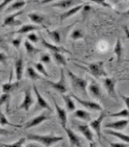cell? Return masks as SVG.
<instances>
[{
	"label": "cell",
	"instance_id": "cell-3",
	"mask_svg": "<svg viewBox=\"0 0 129 147\" xmlns=\"http://www.w3.org/2000/svg\"><path fill=\"white\" fill-rule=\"evenodd\" d=\"M67 75L71 80V85L73 86V88L76 91L79 92V93L82 94L84 96H87L88 98V95H89L88 94V89H87L88 81L86 79H84V78L76 76L75 74H74L73 72H71L67 68Z\"/></svg>",
	"mask_w": 129,
	"mask_h": 147
},
{
	"label": "cell",
	"instance_id": "cell-25",
	"mask_svg": "<svg viewBox=\"0 0 129 147\" xmlns=\"http://www.w3.org/2000/svg\"><path fill=\"white\" fill-rule=\"evenodd\" d=\"M61 95L64 99V105H66L67 110L69 112H73L74 110L76 109V104H75V101H74V98H72V96L66 95V94H61Z\"/></svg>",
	"mask_w": 129,
	"mask_h": 147
},
{
	"label": "cell",
	"instance_id": "cell-45",
	"mask_svg": "<svg viewBox=\"0 0 129 147\" xmlns=\"http://www.w3.org/2000/svg\"><path fill=\"white\" fill-rule=\"evenodd\" d=\"M120 96H121V98L124 100V104H126V109L129 110V96H124V95H120Z\"/></svg>",
	"mask_w": 129,
	"mask_h": 147
},
{
	"label": "cell",
	"instance_id": "cell-53",
	"mask_svg": "<svg viewBox=\"0 0 129 147\" xmlns=\"http://www.w3.org/2000/svg\"><path fill=\"white\" fill-rule=\"evenodd\" d=\"M1 73H5V71L2 70V69H0V74H1Z\"/></svg>",
	"mask_w": 129,
	"mask_h": 147
},
{
	"label": "cell",
	"instance_id": "cell-23",
	"mask_svg": "<svg viewBox=\"0 0 129 147\" xmlns=\"http://www.w3.org/2000/svg\"><path fill=\"white\" fill-rule=\"evenodd\" d=\"M104 132L106 133V134L116 137L120 141H122L124 142H126V144H129V135H127V134H124V133H123V132H120L119 131L113 130V129H105Z\"/></svg>",
	"mask_w": 129,
	"mask_h": 147
},
{
	"label": "cell",
	"instance_id": "cell-37",
	"mask_svg": "<svg viewBox=\"0 0 129 147\" xmlns=\"http://www.w3.org/2000/svg\"><path fill=\"white\" fill-rule=\"evenodd\" d=\"M70 37H71V39L74 40H78L84 39V34H83V32L80 30L75 29L71 32Z\"/></svg>",
	"mask_w": 129,
	"mask_h": 147
},
{
	"label": "cell",
	"instance_id": "cell-8",
	"mask_svg": "<svg viewBox=\"0 0 129 147\" xmlns=\"http://www.w3.org/2000/svg\"><path fill=\"white\" fill-rule=\"evenodd\" d=\"M103 86L106 90V92L108 93L110 96H112L113 98L117 99V96H116V91H115V85H116L117 81L113 79V78H111L106 76L103 78Z\"/></svg>",
	"mask_w": 129,
	"mask_h": 147
},
{
	"label": "cell",
	"instance_id": "cell-34",
	"mask_svg": "<svg viewBox=\"0 0 129 147\" xmlns=\"http://www.w3.org/2000/svg\"><path fill=\"white\" fill-rule=\"evenodd\" d=\"M33 65H34L35 69H36L37 72H38L39 74L43 75L45 77H50V75L48 74V72L46 71V69L44 67V64L43 63H41V62L40 63H33Z\"/></svg>",
	"mask_w": 129,
	"mask_h": 147
},
{
	"label": "cell",
	"instance_id": "cell-28",
	"mask_svg": "<svg viewBox=\"0 0 129 147\" xmlns=\"http://www.w3.org/2000/svg\"><path fill=\"white\" fill-rule=\"evenodd\" d=\"M26 73H27V76H28V77L30 78V79L31 80V81H36V80H40V79H43V80H44V77H43V76H41V75L40 74L37 72V70H35V69L32 67V66H28L27 67V71H26Z\"/></svg>",
	"mask_w": 129,
	"mask_h": 147
},
{
	"label": "cell",
	"instance_id": "cell-51",
	"mask_svg": "<svg viewBox=\"0 0 129 147\" xmlns=\"http://www.w3.org/2000/svg\"><path fill=\"white\" fill-rule=\"evenodd\" d=\"M4 42H5V40H4V38H3L2 36H0V45L4 44Z\"/></svg>",
	"mask_w": 129,
	"mask_h": 147
},
{
	"label": "cell",
	"instance_id": "cell-1",
	"mask_svg": "<svg viewBox=\"0 0 129 147\" xmlns=\"http://www.w3.org/2000/svg\"><path fill=\"white\" fill-rule=\"evenodd\" d=\"M76 65H77L79 68H82L86 70L87 72H89L92 76H94L96 78H100V77H106L108 76V74L106 73L105 69H104V62L103 61H98V62H93L90 63H83V64L87 65V67L82 66L81 64H77L75 63Z\"/></svg>",
	"mask_w": 129,
	"mask_h": 147
},
{
	"label": "cell",
	"instance_id": "cell-19",
	"mask_svg": "<svg viewBox=\"0 0 129 147\" xmlns=\"http://www.w3.org/2000/svg\"><path fill=\"white\" fill-rule=\"evenodd\" d=\"M64 131L67 132V134L68 136V140H69V144L72 146H81V142L79 137H78L75 132H74L71 129L67 128V126L64 128Z\"/></svg>",
	"mask_w": 129,
	"mask_h": 147
},
{
	"label": "cell",
	"instance_id": "cell-44",
	"mask_svg": "<svg viewBox=\"0 0 129 147\" xmlns=\"http://www.w3.org/2000/svg\"><path fill=\"white\" fill-rule=\"evenodd\" d=\"M10 134H12L11 131L0 127V136H7V135H10Z\"/></svg>",
	"mask_w": 129,
	"mask_h": 147
},
{
	"label": "cell",
	"instance_id": "cell-9",
	"mask_svg": "<svg viewBox=\"0 0 129 147\" xmlns=\"http://www.w3.org/2000/svg\"><path fill=\"white\" fill-rule=\"evenodd\" d=\"M34 103V99L32 98L31 92L30 90V87H26L24 89V98L20 106V109H24L25 111H29L31 107Z\"/></svg>",
	"mask_w": 129,
	"mask_h": 147
},
{
	"label": "cell",
	"instance_id": "cell-46",
	"mask_svg": "<svg viewBox=\"0 0 129 147\" xmlns=\"http://www.w3.org/2000/svg\"><path fill=\"white\" fill-rule=\"evenodd\" d=\"M7 54L3 53V52H0V63H5L7 62Z\"/></svg>",
	"mask_w": 129,
	"mask_h": 147
},
{
	"label": "cell",
	"instance_id": "cell-16",
	"mask_svg": "<svg viewBox=\"0 0 129 147\" xmlns=\"http://www.w3.org/2000/svg\"><path fill=\"white\" fill-rule=\"evenodd\" d=\"M129 124V119H120L117 121H113V122H109L107 124H105L104 128L105 129H113L115 131H122L124 129H126L127 125Z\"/></svg>",
	"mask_w": 129,
	"mask_h": 147
},
{
	"label": "cell",
	"instance_id": "cell-49",
	"mask_svg": "<svg viewBox=\"0 0 129 147\" xmlns=\"http://www.w3.org/2000/svg\"><path fill=\"white\" fill-rule=\"evenodd\" d=\"M120 14H121V15H123V16H124V17L129 18V9H128V10H126V12H121Z\"/></svg>",
	"mask_w": 129,
	"mask_h": 147
},
{
	"label": "cell",
	"instance_id": "cell-12",
	"mask_svg": "<svg viewBox=\"0 0 129 147\" xmlns=\"http://www.w3.org/2000/svg\"><path fill=\"white\" fill-rule=\"evenodd\" d=\"M14 69H15V76L18 81L22 79L23 74H24V60L22 55H20L18 58L15 59L14 62Z\"/></svg>",
	"mask_w": 129,
	"mask_h": 147
},
{
	"label": "cell",
	"instance_id": "cell-52",
	"mask_svg": "<svg viewBox=\"0 0 129 147\" xmlns=\"http://www.w3.org/2000/svg\"><path fill=\"white\" fill-rule=\"evenodd\" d=\"M30 2H39L40 0H29Z\"/></svg>",
	"mask_w": 129,
	"mask_h": 147
},
{
	"label": "cell",
	"instance_id": "cell-35",
	"mask_svg": "<svg viewBox=\"0 0 129 147\" xmlns=\"http://www.w3.org/2000/svg\"><path fill=\"white\" fill-rule=\"evenodd\" d=\"M27 139L25 137H21L18 140H17L14 142H9V144H1L2 146H14V147H21L23 145H25Z\"/></svg>",
	"mask_w": 129,
	"mask_h": 147
},
{
	"label": "cell",
	"instance_id": "cell-21",
	"mask_svg": "<svg viewBox=\"0 0 129 147\" xmlns=\"http://www.w3.org/2000/svg\"><path fill=\"white\" fill-rule=\"evenodd\" d=\"M79 3L78 0H60V1L52 5L53 7H59L62 9H69L72 7L77 6V4Z\"/></svg>",
	"mask_w": 129,
	"mask_h": 147
},
{
	"label": "cell",
	"instance_id": "cell-30",
	"mask_svg": "<svg viewBox=\"0 0 129 147\" xmlns=\"http://www.w3.org/2000/svg\"><path fill=\"white\" fill-rule=\"evenodd\" d=\"M24 46H25V49H26V52H27L28 55H30L31 57H33L35 54H37L38 53L41 52L40 49H37L36 47H34L33 44L28 40H26L24 41Z\"/></svg>",
	"mask_w": 129,
	"mask_h": 147
},
{
	"label": "cell",
	"instance_id": "cell-13",
	"mask_svg": "<svg viewBox=\"0 0 129 147\" xmlns=\"http://www.w3.org/2000/svg\"><path fill=\"white\" fill-rule=\"evenodd\" d=\"M87 89H88V94H90V96L94 99H100L101 98V87L95 81L93 80L90 81Z\"/></svg>",
	"mask_w": 129,
	"mask_h": 147
},
{
	"label": "cell",
	"instance_id": "cell-43",
	"mask_svg": "<svg viewBox=\"0 0 129 147\" xmlns=\"http://www.w3.org/2000/svg\"><path fill=\"white\" fill-rule=\"evenodd\" d=\"M14 0H3L2 3L0 4V12L3 11V9L7 8L8 5H10Z\"/></svg>",
	"mask_w": 129,
	"mask_h": 147
},
{
	"label": "cell",
	"instance_id": "cell-27",
	"mask_svg": "<svg viewBox=\"0 0 129 147\" xmlns=\"http://www.w3.org/2000/svg\"><path fill=\"white\" fill-rule=\"evenodd\" d=\"M113 53L116 56V63H120L122 60V55H123V44L122 41L119 38L116 39V41H115V45L113 48Z\"/></svg>",
	"mask_w": 129,
	"mask_h": 147
},
{
	"label": "cell",
	"instance_id": "cell-24",
	"mask_svg": "<svg viewBox=\"0 0 129 147\" xmlns=\"http://www.w3.org/2000/svg\"><path fill=\"white\" fill-rule=\"evenodd\" d=\"M28 18L31 20V22H33L34 24L38 25V26L44 24V22L46 20L45 17L43 15V14H40V13H37V12L29 13L28 14Z\"/></svg>",
	"mask_w": 129,
	"mask_h": 147
},
{
	"label": "cell",
	"instance_id": "cell-47",
	"mask_svg": "<svg viewBox=\"0 0 129 147\" xmlns=\"http://www.w3.org/2000/svg\"><path fill=\"white\" fill-rule=\"evenodd\" d=\"M110 144L112 146H126V145H128V144L126 142H110Z\"/></svg>",
	"mask_w": 129,
	"mask_h": 147
},
{
	"label": "cell",
	"instance_id": "cell-11",
	"mask_svg": "<svg viewBox=\"0 0 129 147\" xmlns=\"http://www.w3.org/2000/svg\"><path fill=\"white\" fill-rule=\"evenodd\" d=\"M51 119V117L48 116V115L40 114V115H38V116L33 117L31 119H30L29 121H27L24 128L25 129H31V128L37 127V126H39L40 124H41L46 121H48V119Z\"/></svg>",
	"mask_w": 129,
	"mask_h": 147
},
{
	"label": "cell",
	"instance_id": "cell-5",
	"mask_svg": "<svg viewBox=\"0 0 129 147\" xmlns=\"http://www.w3.org/2000/svg\"><path fill=\"white\" fill-rule=\"evenodd\" d=\"M71 96L74 99L77 101L78 103H79L81 106H83V107L88 110H91V111H101V110H103V107H101L99 103L95 102V101H90V100H86V99L80 98L74 94H72Z\"/></svg>",
	"mask_w": 129,
	"mask_h": 147
},
{
	"label": "cell",
	"instance_id": "cell-42",
	"mask_svg": "<svg viewBox=\"0 0 129 147\" xmlns=\"http://www.w3.org/2000/svg\"><path fill=\"white\" fill-rule=\"evenodd\" d=\"M21 42H22V40H21V38H15L14 40H12V45L15 47L16 49H20V45H21Z\"/></svg>",
	"mask_w": 129,
	"mask_h": 147
},
{
	"label": "cell",
	"instance_id": "cell-41",
	"mask_svg": "<svg viewBox=\"0 0 129 147\" xmlns=\"http://www.w3.org/2000/svg\"><path fill=\"white\" fill-rule=\"evenodd\" d=\"M40 61H41V63H43V64L49 63L51 62V57H50V55L47 54V53L41 54V57H40Z\"/></svg>",
	"mask_w": 129,
	"mask_h": 147
},
{
	"label": "cell",
	"instance_id": "cell-7",
	"mask_svg": "<svg viewBox=\"0 0 129 147\" xmlns=\"http://www.w3.org/2000/svg\"><path fill=\"white\" fill-rule=\"evenodd\" d=\"M23 13V10H20L18 12H14L10 15H7L6 18H5V20L2 23L1 27H16V26H21L22 25V22L20 20H17V17L21 15Z\"/></svg>",
	"mask_w": 129,
	"mask_h": 147
},
{
	"label": "cell",
	"instance_id": "cell-22",
	"mask_svg": "<svg viewBox=\"0 0 129 147\" xmlns=\"http://www.w3.org/2000/svg\"><path fill=\"white\" fill-rule=\"evenodd\" d=\"M73 116L86 122H90L92 121L90 113H89V111L85 109H75L73 112Z\"/></svg>",
	"mask_w": 129,
	"mask_h": 147
},
{
	"label": "cell",
	"instance_id": "cell-32",
	"mask_svg": "<svg viewBox=\"0 0 129 147\" xmlns=\"http://www.w3.org/2000/svg\"><path fill=\"white\" fill-rule=\"evenodd\" d=\"M53 57L59 66H67V60L61 53H53Z\"/></svg>",
	"mask_w": 129,
	"mask_h": 147
},
{
	"label": "cell",
	"instance_id": "cell-10",
	"mask_svg": "<svg viewBox=\"0 0 129 147\" xmlns=\"http://www.w3.org/2000/svg\"><path fill=\"white\" fill-rule=\"evenodd\" d=\"M77 131L85 137V139L89 142L91 145L94 144L93 132H92L91 129L89 125H86V124H78L77 126Z\"/></svg>",
	"mask_w": 129,
	"mask_h": 147
},
{
	"label": "cell",
	"instance_id": "cell-6",
	"mask_svg": "<svg viewBox=\"0 0 129 147\" xmlns=\"http://www.w3.org/2000/svg\"><path fill=\"white\" fill-rule=\"evenodd\" d=\"M105 116H106V114H105V112L103 111V109L100 111L99 117L90 122V128L96 132V135H97V137H98V139L100 140V142L101 141V130H100V129H101V123H103Z\"/></svg>",
	"mask_w": 129,
	"mask_h": 147
},
{
	"label": "cell",
	"instance_id": "cell-29",
	"mask_svg": "<svg viewBox=\"0 0 129 147\" xmlns=\"http://www.w3.org/2000/svg\"><path fill=\"white\" fill-rule=\"evenodd\" d=\"M20 85V81L16 80L15 82H7L6 84L2 85V92L3 93H10L13 90L18 87Z\"/></svg>",
	"mask_w": 129,
	"mask_h": 147
},
{
	"label": "cell",
	"instance_id": "cell-20",
	"mask_svg": "<svg viewBox=\"0 0 129 147\" xmlns=\"http://www.w3.org/2000/svg\"><path fill=\"white\" fill-rule=\"evenodd\" d=\"M26 4H27V2L25 0H17V1L12 2L10 5H8L7 7L6 8V10H5V12L7 14H10L15 11H18L24 7L26 6Z\"/></svg>",
	"mask_w": 129,
	"mask_h": 147
},
{
	"label": "cell",
	"instance_id": "cell-40",
	"mask_svg": "<svg viewBox=\"0 0 129 147\" xmlns=\"http://www.w3.org/2000/svg\"><path fill=\"white\" fill-rule=\"evenodd\" d=\"M27 40L32 43H37L39 41V36L33 33V32H31V33H29V35L27 36Z\"/></svg>",
	"mask_w": 129,
	"mask_h": 147
},
{
	"label": "cell",
	"instance_id": "cell-15",
	"mask_svg": "<svg viewBox=\"0 0 129 147\" xmlns=\"http://www.w3.org/2000/svg\"><path fill=\"white\" fill-rule=\"evenodd\" d=\"M52 98H53V101H54L55 111H56L59 121H60V123H61L62 127L64 128V127H66V125H67V114L66 109H64L63 108H61L57 104L56 100H55V98H54V96H52Z\"/></svg>",
	"mask_w": 129,
	"mask_h": 147
},
{
	"label": "cell",
	"instance_id": "cell-17",
	"mask_svg": "<svg viewBox=\"0 0 129 147\" xmlns=\"http://www.w3.org/2000/svg\"><path fill=\"white\" fill-rule=\"evenodd\" d=\"M41 42L43 44L46 49L50 50L52 53H69L68 50L64 49L62 46H60L58 44H52V43H49L48 41H46L43 37H41Z\"/></svg>",
	"mask_w": 129,
	"mask_h": 147
},
{
	"label": "cell",
	"instance_id": "cell-26",
	"mask_svg": "<svg viewBox=\"0 0 129 147\" xmlns=\"http://www.w3.org/2000/svg\"><path fill=\"white\" fill-rule=\"evenodd\" d=\"M41 30V27L38 25H32V24H25L20 27V30L15 31L16 34H26V33H31L32 31L39 30Z\"/></svg>",
	"mask_w": 129,
	"mask_h": 147
},
{
	"label": "cell",
	"instance_id": "cell-31",
	"mask_svg": "<svg viewBox=\"0 0 129 147\" xmlns=\"http://www.w3.org/2000/svg\"><path fill=\"white\" fill-rule=\"evenodd\" d=\"M46 32H47V34L49 35L51 40H52L55 44L61 43V33H60L59 30H46Z\"/></svg>",
	"mask_w": 129,
	"mask_h": 147
},
{
	"label": "cell",
	"instance_id": "cell-18",
	"mask_svg": "<svg viewBox=\"0 0 129 147\" xmlns=\"http://www.w3.org/2000/svg\"><path fill=\"white\" fill-rule=\"evenodd\" d=\"M84 5L85 4L81 3L80 5H77V6H75V7H70V8L68 9V10H67L66 12H64L62 15H60V20H62V21L66 20L67 18H71L74 15H76L77 12H79L80 10H82V8H83V7H84Z\"/></svg>",
	"mask_w": 129,
	"mask_h": 147
},
{
	"label": "cell",
	"instance_id": "cell-14",
	"mask_svg": "<svg viewBox=\"0 0 129 147\" xmlns=\"http://www.w3.org/2000/svg\"><path fill=\"white\" fill-rule=\"evenodd\" d=\"M32 86H33V91H34V94L36 96V99H37V105H38V107L40 109H46L48 110V111H52V108H51V106L49 105V103L44 99V98L43 96L41 95V93L39 92L38 88H37L36 85L32 84Z\"/></svg>",
	"mask_w": 129,
	"mask_h": 147
},
{
	"label": "cell",
	"instance_id": "cell-48",
	"mask_svg": "<svg viewBox=\"0 0 129 147\" xmlns=\"http://www.w3.org/2000/svg\"><path fill=\"white\" fill-rule=\"evenodd\" d=\"M53 1H55V0H41V1H40V3L41 4H49Z\"/></svg>",
	"mask_w": 129,
	"mask_h": 147
},
{
	"label": "cell",
	"instance_id": "cell-4",
	"mask_svg": "<svg viewBox=\"0 0 129 147\" xmlns=\"http://www.w3.org/2000/svg\"><path fill=\"white\" fill-rule=\"evenodd\" d=\"M46 83L52 86V88L56 90L60 94H66L67 91V86L66 82V76H64V70L61 67L60 68V78L57 82H54L51 80H45Z\"/></svg>",
	"mask_w": 129,
	"mask_h": 147
},
{
	"label": "cell",
	"instance_id": "cell-38",
	"mask_svg": "<svg viewBox=\"0 0 129 147\" xmlns=\"http://www.w3.org/2000/svg\"><path fill=\"white\" fill-rule=\"evenodd\" d=\"M10 99H11L10 93H3L0 96V106L7 105V108L9 102H10Z\"/></svg>",
	"mask_w": 129,
	"mask_h": 147
},
{
	"label": "cell",
	"instance_id": "cell-33",
	"mask_svg": "<svg viewBox=\"0 0 129 147\" xmlns=\"http://www.w3.org/2000/svg\"><path fill=\"white\" fill-rule=\"evenodd\" d=\"M0 126H12V127H16V128L21 127L20 125H16V124L14 125L13 123L9 121L7 118L6 117V115L1 111V109H0Z\"/></svg>",
	"mask_w": 129,
	"mask_h": 147
},
{
	"label": "cell",
	"instance_id": "cell-2",
	"mask_svg": "<svg viewBox=\"0 0 129 147\" xmlns=\"http://www.w3.org/2000/svg\"><path fill=\"white\" fill-rule=\"evenodd\" d=\"M27 139L39 142L44 146H52L57 142L64 140L62 136H55V135H40V134H34V133H28L26 135Z\"/></svg>",
	"mask_w": 129,
	"mask_h": 147
},
{
	"label": "cell",
	"instance_id": "cell-50",
	"mask_svg": "<svg viewBox=\"0 0 129 147\" xmlns=\"http://www.w3.org/2000/svg\"><path fill=\"white\" fill-rule=\"evenodd\" d=\"M124 31H126V34L127 35L128 39H129V30H128V28H127V27H124Z\"/></svg>",
	"mask_w": 129,
	"mask_h": 147
},
{
	"label": "cell",
	"instance_id": "cell-54",
	"mask_svg": "<svg viewBox=\"0 0 129 147\" xmlns=\"http://www.w3.org/2000/svg\"><path fill=\"white\" fill-rule=\"evenodd\" d=\"M121 1H127V0H121Z\"/></svg>",
	"mask_w": 129,
	"mask_h": 147
},
{
	"label": "cell",
	"instance_id": "cell-36",
	"mask_svg": "<svg viewBox=\"0 0 129 147\" xmlns=\"http://www.w3.org/2000/svg\"><path fill=\"white\" fill-rule=\"evenodd\" d=\"M110 117H113V118H124V119H127L129 118V110L126 108V109H123L122 110L116 112V113H112L110 114Z\"/></svg>",
	"mask_w": 129,
	"mask_h": 147
},
{
	"label": "cell",
	"instance_id": "cell-55",
	"mask_svg": "<svg viewBox=\"0 0 129 147\" xmlns=\"http://www.w3.org/2000/svg\"><path fill=\"white\" fill-rule=\"evenodd\" d=\"M128 62H129V60H128Z\"/></svg>",
	"mask_w": 129,
	"mask_h": 147
},
{
	"label": "cell",
	"instance_id": "cell-39",
	"mask_svg": "<svg viewBox=\"0 0 129 147\" xmlns=\"http://www.w3.org/2000/svg\"><path fill=\"white\" fill-rule=\"evenodd\" d=\"M88 1L96 3V4L100 5V6H103V7H107V8H113L112 5H110L109 3H107V0H88Z\"/></svg>",
	"mask_w": 129,
	"mask_h": 147
}]
</instances>
